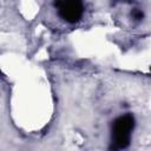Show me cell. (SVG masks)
<instances>
[{"label": "cell", "instance_id": "cell-3", "mask_svg": "<svg viewBox=\"0 0 151 151\" xmlns=\"http://www.w3.org/2000/svg\"><path fill=\"white\" fill-rule=\"evenodd\" d=\"M132 15H133V18H136V19H142V18H143V12L139 11V9H133V11H132Z\"/></svg>", "mask_w": 151, "mask_h": 151}, {"label": "cell", "instance_id": "cell-4", "mask_svg": "<svg viewBox=\"0 0 151 151\" xmlns=\"http://www.w3.org/2000/svg\"><path fill=\"white\" fill-rule=\"evenodd\" d=\"M0 73H1V72H0Z\"/></svg>", "mask_w": 151, "mask_h": 151}, {"label": "cell", "instance_id": "cell-2", "mask_svg": "<svg viewBox=\"0 0 151 151\" xmlns=\"http://www.w3.org/2000/svg\"><path fill=\"white\" fill-rule=\"evenodd\" d=\"M54 6L58 11V15L67 24H76L83 18L84 5L81 1H57L54 2Z\"/></svg>", "mask_w": 151, "mask_h": 151}, {"label": "cell", "instance_id": "cell-1", "mask_svg": "<svg viewBox=\"0 0 151 151\" xmlns=\"http://www.w3.org/2000/svg\"><path fill=\"white\" fill-rule=\"evenodd\" d=\"M134 125H136V120L133 114L131 113H125L116 118L111 127L109 151L125 150L131 143V136Z\"/></svg>", "mask_w": 151, "mask_h": 151}]
</instances>
